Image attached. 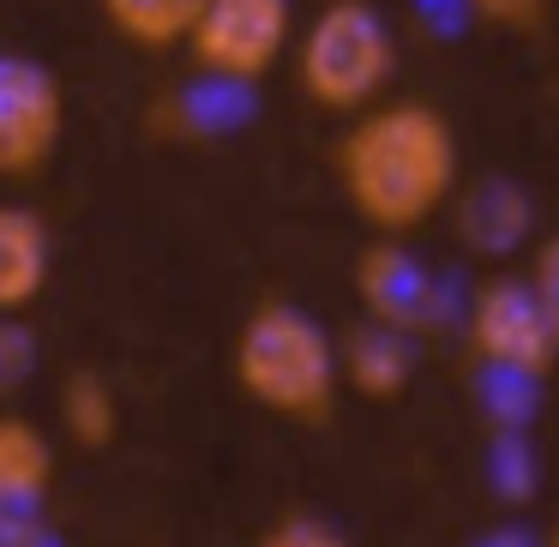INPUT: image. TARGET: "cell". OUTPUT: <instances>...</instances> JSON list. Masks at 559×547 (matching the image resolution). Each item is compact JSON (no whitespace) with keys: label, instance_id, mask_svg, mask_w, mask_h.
Instances as JSON below:
<instances>
[{"label":"cell","instance_id":"obj_4","mask_svg":"<svg viewBox=\"0 0 559 547\" xmlns=\"http://www.w3.org/2000/svg\"><path fill=\"white\" fill-rule=\"evenodd\" d=\"M295 31H301L295 0H205L181 49L205 85L253 91L289 61Z\"/></svg>","mask_w":559,"mask_h":547},{"label":"cell","instance_id":"obj_15","mask_svg":"<svg viewBox=\"0 0 559 547\" xmlns=\"http://www.w3.org/2000/svg\"><path fill=\"white\" fill-rule=\"evenodd\" d=\"M530 289H535V301H542V313H547V325H554V343H559V235H547V241H535V253H530Z\"/></svg>","mask_w":559,"mask_h":547},{"label":"cell","instance_id":"obj_8","mask_svg":"<svg viewBox=\"0 0 559 547\" xmlns=\"http://www.w3.org/2000/svg\"><path fill=\"white\" fill-rule=\"evenodd\" d=\"M55 277V235L31 205L0 199V319H19L43 301Z\"/></svg>","mask_w":559,"mask_h":547},{"label":"cell","instance_id":"obj_18","mask_svg":"<svg viewBox=\"0 0 559 547\" xmlns=\"http://www.w3.org/2000/svg\"><path fill=\"white\" fill-rule=\"evenodd\" d=\"M0 547H61V542H55V530L43 523V511H31V518L0 523Z\"/></svg>","mask_w":559,"mask_h":547},{"label":"cell","instance_id":"obj_13","mask_svg":"<svg viewBox=\"0 0 559 547\" xmlns=\"http://www.w3.org/2000/svg\"><path fill=\"white\" fill-rule=\"evenodd\" d=\"M61 427L79 439V445H109L115 433H121V403H115V385L103 373H91V367H79V373H67L61 385Z\"/></svg>","mask_w":559,"mask_h":547},{"label":"cell","instance_id":"obj_7","mask_svg":"<svg viewBox=\"0 0 559 547\" xmlns=\"http://www.w3.org/2000/svg\"><path fill=\"white\" fill-rule=\"evenodd\" d=\"M355 295H361V313L373 325H391L403 337H421V331L439 325V277L397 235H373L361 247V259H355Z\"/></svg>","mask_w":559,"mask_h":547},{"label":"cell","instance_id":"obj_11","mask_svg":"<svg viewBox=\"0 0 559 547\" xmlns=\"http://www.w3.org/2000/svg\"><path fill=\"white\" fill-rule=\"evenodd\" d=\"M530 223H535L530 193L511 187V181H481V187H469L463 205H457V235L487 259L518 253V247L530 241Z\"/></svg>","mask_w":559,"mask_h":547},{"label":"cell","instance_id":"obj_2","mask_svg":"<svg viewBox=\"0 0 559 547\" xmlns=\"http://www.w3.org/2000/svg\"><path fill=\"white\" fill-rule=\"evenodd\" d=\"M229 367L241 397L259 403L265 415H277V421L319 427L337 409V391H343L337 343L295 301H259L235 331Z\"/></svg>","mask_w":559,"mask_h":547},{"label":"cell","instance_id":"obj_6","mask_svg":"<svg viewBox=\"0 0 559 547\" xmlns=\"http://www.w3.org/2000/svg\"><path fill=\"white\" fill-rule=\"evenodd\" d=\"M67 139V85L49 61L0 49V181H31Z\"/></svg>","mask_w":559,"mask_h":547},{"label":"cell","instance_id":"obj_12","mask_svg":"<svg viewBox=\"0 0 559 547\" xmlns=\"http://www.w3.org/2000/svg\"><path fill=\"white\" fill-rule=\"evenodd\" d=\"M199 7H205V0H97L103 25L139 55L181 49L187 31H193V19H199Z\"/></svg>","mask_w":559,"mask_h":547},{"label":"cell","instance_id":"obj_17","mask_svg":"<svg viewBox=\"0 0 559 547\" xmlns=\"http://www.w3.org/2000/svg\"><path fill=\"white\" fill-rule=\"evenodd\" d=\"M463 7H469V19H481L493 31H530L547 19V0H463Z\"/></svg>","mask_w":559,"mask_h":547},{"label":"cell","instance_id":"obj_19","mask_svg":"<svg viewBox=\"0 0 559 547\" xmlns=\"http://www.w3.org/2000/svg\"><path fill=\"white\" fill-rule=\"evenodd\" d=\"M547 547H559V530H554V542H547Z\"/></svg>","mask_w":559,"mask_h":547},{"label":"cell","instance_id":"obj_16","mask_svg":"<svg viewBox=\"0 0 559 547\" xmlns=\"http://www.w3.org/2000/svg\"><path fill=\"white\" fill-rule=\"evenodd\" d=\"M31 367H37V349H31L25 325L19 319H0V397H13L31 379Z\"/></svg>","mask_w":559,"mask_h":547},{"label":"cell","instance_id":"obj_3","mask_svg":"<svg viewBox=\"0 0 559 547\" xmlns=\"http://www.w3.org/2000/svg\"><path fill=\"white\" fill-rule=\"evenodd\" d=\"M295 85L319 115H349L373 109L379 97H391L397 79V31L379 13L373 0H325L313 19H301L295 31Z\"/></svg>","mask_w":559,"mask_h":547},{"label":"cell","instance_id":"obj_5","mask_svg":"<svg viewBox=\"0 0 559 547\" xmlns=\"http://www.w3.org/2000/svg\"><path fill=\"white\" fill-rule=\"evenodd\" d=\"M463 337H469V355L493 379H530L535 385V379L559 361L554 325H547L530 277H487L481 289L469 295Z\"/></svg>","mask_w":559,"mask_h":547},{"label":"cell","instance_id":"obj_1","mask_svg":"<svg viewBox=\"0 0 559 547\" xmlns=\"http://www.w3.org/2000/svg\"><path fill=\"white\" fill-rule=\"evenodd\" d=\"M331 175L373 235H415L457 199L463 151L451 121L421 97H379L349 115L331 145Z\"/></svg>","mask_w":559,"mask_h":547},{"label":"cell","instance_id":"obj_10","mask_svg":"<svg viewBox=\"0 0 559 547\" xmlns=\"http://www.w3.org/2000/svg\"><path fill=\"white\" fill-rule=\"evenodd\" d=\"M337 367H343V385L349 391H361V397H373V403H391V397H403L409 379H415V337L361 319V325L337 343Z\"/></svg>","mask_w":559,"mask_h":547},{"label":"cell","instance_id":"obj_9","mask_svg":"<svg viewBox=\"0 0 559 547\" xmlns=\"http://www.w3.org/2000/svg\"><path fill=\"white\" fill-rule=\"evenodd\" d=\"M55 487V445L37 421L0 409V523L43 511Z\"/></svg>","mask_w":559,"mask_h":547},{"label":"cell","instance_id":"obj_14","mask_svg":"<svg viewBox=\"0 0 559 547\" xmlns=\"http://www.w3.org/2000/svg\"><path fill=\"white\" fill-rule=\"evenodd\" d=\"M253 547H349V542H343V530L331 518H319V511H283Z\"/></svg>","mask_w":559,"mask_h":547}]
</instances>
